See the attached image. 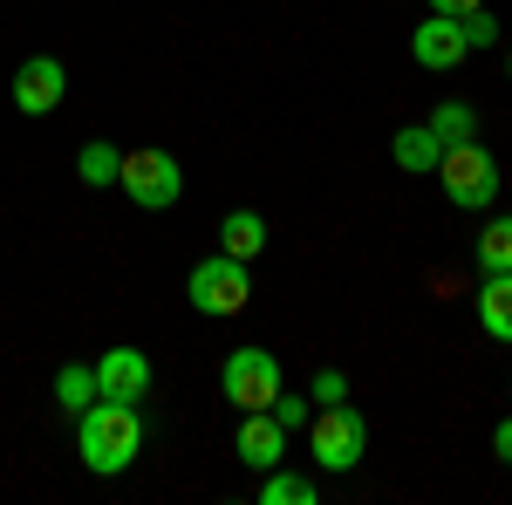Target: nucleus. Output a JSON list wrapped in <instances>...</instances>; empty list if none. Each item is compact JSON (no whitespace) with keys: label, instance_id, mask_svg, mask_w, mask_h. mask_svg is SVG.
<instances>
[{"label":"nucleus","instance_id":"0eeeda50","mask_svg":"<svg viewBox=\"0 0 512 505\" xmlns=\"http://www.w3.org/2000/svg\"><path fill=\"white\" fill-rule=\"evenodd\" d=\"M62 96H69V69H62L55 55H28V62L14 69V110H21V117H55Z\"/></svg>","mask_w":512,"mask_h":505},{"label":"nucleus","instance_id":"4be33fe9","mask_svg":"<svg viewBox=\"0 0 512 505\" xmlns=\"http://www.w3.org/2000/svg\"><path fill=\"white\" fill-rule=\"evenodd\" d=\"M492 451H499V458H506V465H512V410H506V417H499V424H492Z\"/></svg>","mask_w":512,"mask_h":505},{"label":"nucleus","instance_id":"b1692460","mask_svg":"<svg viewBox=\"0 0 512 505\" xmlns=\"http://www.w3.org/2000/svg\"><path fill=\"white\" fill-rule=\"evenodd\" d=\"M506 76H512V48H506Z\"/></svg>","mask_w":512,"mask_h":505},{"label":"nucleus","instance_id":"6ab92c4d","mask_svg":"<svg viewBox=\"0 0 512 505\" xmlns=\"http://www.w3.org/2000/svg\"><path fill=\"white\" fill-rule=\"evenodd\" d=\"M458 28H465V48H492L499 41V14L492 7H472V14H458Z\"/></svg>","mask_w":512,"mask_h":505},{"label":"nucleus","instance_id":"aec40b11","mask_svg":"<svg viewBox=\"0 0 512 505\" xmlns=\"http://www.w3.org/2000/svg\"><path fill=\"white\" fill-rule=\"evenodd\" d=\"M267 410H274V417H280L287 430H308V417H315V396H294V389H280Z\"/></svg>","mask_w":512,"mask_h":505},{"label":"nucleus","instance_id":"9b49d317","mask_svg":"<svg viewBox=\"0 0 512 505\" xmlns=\"http://www.w3.org/2000/svg\"><path fill=\"white\" fill-rule=\"evenodd\" d=\"M478 328L492 342H512V273H485L478 280Z\"/></svg>","mask_w":512,"mask_h":505},{"label":"nucleus","instance_id":"f3484780","mask_svg":"<svg viewBox=\"0 0 512 505\" xmlns=\"http://www.w3.org/2000/svg\"><path fill=\"white\" fill-rule=\"evenodd\" d=\"M117 164H123V151H117V144H103V137H96V144H82V151H76V178H82V185H96V192H103V185H117Z\"/></svg>","mask_w":512,"mask_h":505},{"label":"nucleus","instance_id":"39448f33","mask_svg":"<svg viewBox=\"0 0 512 505\" xmlns=\"http://www.w3.org/2000/svg\"><path fill=\"white\" fill-rule=\"evenodd\" d=\"M117 185H123V198H130V205H144V212H171V205L185 198V171H178V157H171V151L137 144V151H123Z\"/></svg>","mask_w":512,"mask_h":505},{"label":"nucleus","instance_id":"20e7f679","mask_svg":"<svg viewBox=\"0 0 512 505\" xmlns=\"http://www.w3.org/2000/svg\"><path fill=\"white\" fill-rule=\"evenodd\" d=\"M437 185H444V198L458 212H485L499 198V157L485 151L478 137H465V144H451V151L437 157Z\"/></svg>","mask_w":512,"mask_h":505},{"label":"nucleus","instance_id":"a211bd4d","mask_svg":"<svg viewBox=\"0 0 512 505\" xmlns=\"http://www.w3.org/2000/svg\"><path fill=\"white\" fill-rule=\"evenodd\" d=\"M478 267L485 273H512V212H499V219L478 233Z\"/></svg>","mask_w":512,"mask_h":505},{"label":"nucleus","instance_id":"412c9836","mask_svg":"<svg viewBox=\"0 0 512 505\" xmlns=\"http://www.w3.org/2000/svg\"><path fill=\"white\" fill-rule=\"evenodd\" d=\"M308 396H315V410H321V403H342V396H349V376H342V369H315Z\"/></svg>","mask_w":512,"mask_h":505},{"label":"nucleus","instance_id":"ddd939ff","mask_svg":"<svg viewBox=\"0 0 512 505\" xmlns=\"http://www.w3.org/2000/svg\"><path fill=\"white\" fill-rule=\"evenodd\" d=\"M396 171H437V157H444V144H437V130L431 123H410V130H396Z\"/></svg>","mask_w":512,"mask_h":505},{"label":"nucleus","instance_id":"2eb2a0df","mask_svg":"<svg viewBox=\"0 0 512 505\" xmlns=\"http://www.w3.org/2000/svg\"><path fill=\"white\" fill-rule=\"evenodd\" d=\"M55 403H62L69 417H82V410L96 403V362H62V369H55Z\"/></svg>","mask_w":512,"mask_h":505},{"label":"nucleus","instance_id":"f8f14e48","mask_svg":"<svg viewBox=\"0 0 512 505\" xmlns=\"http://www.w3.org/2000/svg\"><path fill=\"white\" fill-rule=\"evenodd\" d=\"M219 253H233V260H260L267 253V219L260 212H226V226H219Z\"/></svg>","mask_w":512,"mask_h":505},{"label":"nucleus","instance_id":"dca6fc26","mask_svg":"<svg viewBox=\"0 0 512 505\" xmlns=\"http://www.w3.org/2000/svg\"><path fill=\"white\" fill-rule=\"evenodd\" d=\"M424 123L437 130V144H444V151H451V144H465V137H478V110H472V103H458V96H444Z\"/></svg>","mask_w":512,"mask_h":505},{"label":"nucleus","instance_id":"4468645a","mask_svg":"<svg viewBox=\"0 0 512 505\" xmlns=\"http://www.w3.org/2000/svg\"><path fill=\"white\" fill-rule=\"evenodd\" d=\"M315 499H321L315 478H301V471H287V465L260 471V505H315Z\"/></svg>","mask_w":512,"mask_h":505},{"label":"nucleus","instance_id":"f03ea898","mask_svg":"<svg viewBox=\"0 0 512 505\" xmlns=\"http://www.w3.org/2000/svg\"><path fill=\"white\" fill-rule=\"evenodd\" d=\"M308 451H315V471H328V478L355 471L369 458V417L355 410L349 396L342 403H321L315 417H308Z\"/></svg>","mask_w":512,"mask_h":505},{"label":"nucleus","instance_id":"5701e85b","mask_svg":"<svg viewBox=\"0 0 512 505\" xmlns=\"http://www.w3.org/2000/svg\"><path fill=\"white\" fill-rule=\"evenodd\" d=\"M472 7H485V0H431V14H451V21H458V14H472Z\"/></svg>","mask_w":512,"mask_h":505},{"label":"nucleus","instance_id":"f257e3e1","mask_svg":"<svg viewBox=\"0 0 512 505\" xmlns=\"http://www.w3.org/2000/svg\"><path fill=\"white\" fill-rule=\"evenodd\" d=\"M76 451L96 478H123V471L144 458V410L117 403V396H96L76 417Z\"/></svg>","mask_w":512,"mask_h":505},{"label":"nucleus","instance_id":"1a4fd4ad","mask_svg":"<svg viewBox=\"0 0 512 505\" xmlns=\"http://www.w3.org/2000/svg\"><path fill=\"white\" fill-rule=\"evenodd\" d=\"M410 55H417V69L444 76V69H458L472 48H465V28H458L451 14H431V21H417V35H410Z\"/></svg>","mask_w":512,"mask_h":505},{"label":"nucleus","instance_id":"7ed1b4c3","mask_svg":"<svg viewBox=\"0 0 512 505\" xmlns=\"http://www.w3.org/2000/svg\"><path fill=\"white\" fill-rule=\"evenodd\" d=\"M185 301H192V314H205V321H233V314H246V301H253V273H246V260H233V253H205L192 267V280H185Z\"/></svg>","mask_w":512,"mask_h":505},{"label":"nucleus","instance_id":"423d86ee","mask_svg":"<svg viewBox=\"0 0 512 505\" xmlns=\"http://www.w3.org/2000/svg\"><path fill=\"white\" fill-rule=\"evenodd\" d=\"M219 389H226V403L246 417V410H267L287 383H280L274 349H233V355H226V369H219Z\"/></svg>","mask_w":512,"mask_h":505},{"label":"nucleus","instance_id":"6e6552de","mask_svg":"<svg viewBox=\"0 0 512 505\" xmlns=\"http://www.w3.org/2000/svg\"><path fill=\"white\" fill-rule=\"evenodd\" d=\"M158 383V369H151V355L144 349H110L96 355V396H117V403H144Z\"/></svg>","mask_w":512,"mask_h":505},{"label":"nucleus","instance_id":"9d476101","mask_svg":"<svg viewBox=\"0 0 512 505\" xmlns=\"http://www.w3.org/2000/svg\"><path fill=\"white\" fill-rule=\"evenodd\" d=\"M233 451H239V465H253V471H274L280 458H287V424H280L274 410H246V424H239Z\"/></svg>","mask_w":512,"mask_h":505}]
</instances>
